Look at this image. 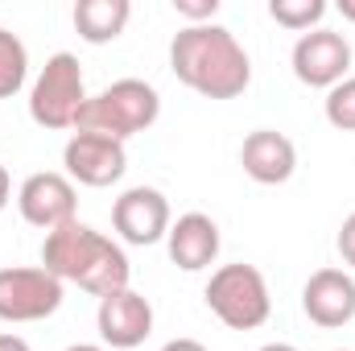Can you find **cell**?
Returning <instances> with one entry per match:
<instances>
[{
    "mask_svg": "<svg viewBox=\"0 0 355 351\" xmlns=\"http://www.w3.org/2000/svg\"><path fill=\"white\" fill-rule=\"evenodd\" d=\"M29 79V50L12 29H0V99H12Z\"/></svg>",
    "mask_w": 355,
    "mask_h": 351,
    "instance_id": "cell-16",
    "label": "cell"
},
{
    "mask_svg": "<svg viewBox=\"0 0 355 351\" xmlns=\"http://www.w3.org/2000/svg\"><path fill=\"white\" fill-rule=\"evenodd\" d=\"M240 166H244V174L252 178V182H261V186H281L297 170V149H293V141L285 132L257 128V132L244 137Z\"/></svg>",
    "mask_w": 355,
    "mask_h": 351,
    "instance_id": "cell-13",
    "label": "cell"
},
{
    "mask_svg": "<svg viewBox=\"0 0 355 351\" xmlns=\"http://www.w3.org/2000/svg\"><path fill=\"white\" fill-rule=\"evenodd\" d=\"M339 12H343L347 21H355V0H339Z\"/></svg>",
    "mask_w": 355,
    "mask_h": 351,
    "instance_id": "cell-24",
    "label": "cell"
},
{
    "mask_svg": "<svg viewBox=\"0 0 355 351\" xmlns=\"http://www.w3.org/2000/svg\"><path fill=\"white\" fill-rule=\"evenodd\" d=\"M268 17L293 33H310L327 17V0H268Z\"/></svg>",
    "mask_w": 355,
    "mask_h": 351,
    "instance_id": "cell-17",
    "label": "cell"
},
{
    "mask_svg": "<svg viewBox=\"0 0 355 351\" xmlns=\"http://www.w3.org/2000/svg\"><path fill=\"white\" fill-rule=\"evenodd\" d=\"M335 244H339V257L355 268V211L343 219V228H339V240H335Z\"/></svg>",
    "mask_w": 355,
    "mask_h": 351,
    "instance_id": "cell-20",
    "label": "cell"
},
{
    "mask_svg": "<svg viewBox=\"0 0 355 351\" xmlns=\"http://www.w3.org/2000/svg\"><path fill=\"white\" fill-rule=\"evenodd\" d=\"M257 351H297L293 343H265V348H257Z\"/></svg>",
    "mask_w": 355,
    "mask_h": 351,
    "instance_id": "cell-25",
    "label": "cell"
},
{
    "mask_svg": "<svg viewBox=\"0 0 355 351\" xmlns=\"http://www.w3.org/2000/svg\"><path fill=\"white\" fill-rule=\"evenodd\" d=\"M302 310L314 327H347L355 318V277L347 268H318L302 289Z\"/></svg>",
    "mask_w": 355,
    "mask_h": 351,
    "instance_id": "cell-12",
    "label": "cell"
},
{
    "mask_svg": "<svg viewBox=\"0 0 355 351\" xmlns=\"http://www.w3.org/2000/svg\"><path fill=\"white\" fill-rule=\"evenodd\" d=\"M42 268L54 273L58 281H71L79 289H87L95 298H107L116 289H128L132 264L124 257V248L116 240H107L103 232H95L87 223H67L46 232L42 240Z\"/></svg>",
    "mask_w": 355,
    "mask_h": 351,
    "instance_id": "cell-2",
    "label": "cell"
},
{
    "mask_svg": "<svg viewBox=\"0 0 355 351\" xmlns=\"http://www.w3.org/2000/svg\"><path fill=\"white\" fill-rule=\"evenodd\" d=\"M62 306V281L42 264L0 268V318L4 323H42Z\"/></svg>",
    "mask_w": 355,
    "mask_h": 351,
    "instance_id": "cell-6",
    "label": "cell"
},
{
    "mask_svg": "<svg viewBox=\"0 0 355 351\" xmlns=\"http://www.w3.org/2000/svg\"><path fill=\"white\" fill-rule=\"evenodd\" d=\"M166 248H170V261L186 273H198L219 257V228L211 215L202 211H190L182 215L178 223H170V236H166Z\"/></svg>",
    "mask_w": 355,
    "mask_h": 351,
    "instance_id": "cell-14",
    "label": "cell"
},
{
    "mask_svg": "<svg viewBox=\"0 0 355 351\" xmlns=\"http://www.w3.org/2000/svg\"><path fill=\"white\" fill-rule=\"evenodd\" d=\"M170 71L178 83L207 99H236L252 83V62L248 50L236 42L232 29L223 25H186L170 42Z\"/></svg>",
    "mask_w": 355,
    "mask_h": 351,
    "instance_id": "cell-1",
    "label": "cell"
},
{
    "mask_svg": "<svg viewBox=\"0 0 355 351\" xmlns=\"http://www.w3.org/2000/svg\"><path fill=\"white\" fill-rule=\"evenodd\" d=\"M95 327H99V339H103L107 348L132 351L153 335V306H149V298L137 293V289H116V293L99 298Z\"/></svg>",
    "mask_w": 355,
    "mask_h": 351,
    "instance_id": "cell-11",
    "label": "cell"
},
{
    "mask_svg": "<svg viewBox=\"0 0 355 351\" xmlns=\"http://www.w3.org/2000/svg\"><path fill=\"white\" fill-rule=\"evenodd\" d=\"M174 12L186 17L190 25H211L219 12V0H174Z\"/></svg>",
    "mask_w": 355,
    "mask_h": 351,
    "instance_id": "cell-19",
    "label": "cell"
},
{
    "mask_svg": "<svg viewBox=\"0 0 355 351\" xmlns=\"http://www.w3.org/2000/svg\"><path fill=\"white\" fill-rule=\"evenodd\" d=\"M170 203L162 190L153 186H128L116 203H112V228L120 232L124 244H137V248H149L157 240L170 236Z\"/></svg>",
    "mask_w": 355,
    "mask_h": 351,
    "instance_id": "cell-10",
    "label": "cell"
},
{
    "mask_svg": "<svg viewBox=\"0 0 355 351\" xmlns=\"http://www.w3.org/2000/svg\"><path fill=\"white\" fill-rule=\"evenodd\" d=\"M67 351H107V348H99V343H75V348H67Z\"/></svg>",
    "mask_w": 355,
    "mask_h": 351,
    "instance_id": "cell-26",
    "label": "cell"
},
{
    "mask_svg": "<svg viewBox=\"0 0 355 351\" xmlns=\"http://www.w3.org/2000/svg\"><path fill=\"white\" fill-rule=\"evenodd\" d=\"M132 17V4L128 0H79L75 4V29L79 37L91 46H103V42H116L124 33Z\"/></svg>",
    "mask_w": 355,
    "mask_h": 351,
    "instance_id": "cell-15",
    "label": "cell"
},
{
    "mask_svg": "<svg viewBox=\"0 0 355 351\" xmlns=\"http://www.w3.org/2000/svg\"><path fill=\"white\" fill-rule=\"evenodd\" d=\"M322 112H327L331 128H339V132H355V75H347L343 83H335V87L327 91Z\"/></svg>",
    "mask_w": 355,
    "mask_h": 351,
    "instance_id": "cell-18",
    "label": "cell"
},
{
    "mask_svg": "<svg viewBox=\"0 0 355 351\" xmlns=\"http://www.w3.org/2000/svg\"><path fill=\"white\" fill-rule=\"evenodd\" d=\"M0 351H29V343L21 335H0Z\"/></svg>",
    "mask_w": 355,
    "mask_h": 351,
    "instance_id": "cell-22",
    "label": "cell"
},
{
    "mask_svg": "<svg viewBox=\"0 0 355 351\" xmlns=\"http://www.w3.org/2000/svg\"><path fill=\"white\" fill-rule=\"evenodd\" d=\"M162 116V95L153 83L145 79H116L112 87H103L99 95H87L79 120H75V132H103V137H116V141H128L145 128H153Z\"/></svg>",
    "mask_w": 355,
    "mask_h": 351,
    "instance_id": "cell-3",
    "label": "cell"
},
{
    "mask_svg": "<svg viewBox=\"0 0 355 351\" xmlns=\"http://www.w3.org/2000/svg\"><path fill=\"white\" fill-rule=\"evenodd\" d=\"M62 166H67V178L79 182V186H112L120 182L124 170H128V153H124V141L116 137H103V132H71L67 149H62Z\"/></svg>",
    "mask_w": 355,
    "mask_h": 351,
    "instance_id": "cell-8",
    "label": "cell"
},
{
    "mask_svg": "<svg viewBox=\"0 0 355 351\" xmlns=\"http://www.w3.org/2000/svg\"><path fill=\"white\" fill-rule=\"evenodd\" d=\"M207 306L211 314L232 327V331H257L265 327L272 314V298H268V281L257 264H223L211 273L207 281Z\"/></svg>",
    "mask_w": 355,
    "mask_h": 351,
    "instance_id": "cell-4",
    "label": "cell"
},
{
    "mask_svg": "<svg viewBox=\"0 0 355 351\" xmlns=\"http://www.w3.org/2000/svg\"><path fill=\"white\" fill-rule=\"evenodd\" d=\"M289 62H293L297 83L331 91L335 83H343L347 71H352V46H347V37L335 33V29H310V33H302V37L293 42Z\"/></svg>",
    "mask_w": 355,
    "mask_h": 351,
    "instance_id": "cell-9",
    "label": "cell"
},
{
    "mask_svg": "<svg viewBox=\"0 0 355 351\" xmlns=\"http://www.w3.org/2000/svg\"><path fill=\"white\" fill-rule=\"evenodd\" d=\"M8 194H12V178H8V170L0 166V211L8 207Z\"/></svg>",
    "mask_w": 355,
    "mask_h": 351,
    "instance_id": "cell-23",
    "label": "cell"
},
{
    "mask_svg": "<svg viewBox=\"0 0 355 351\" xmlns=\"http://www.w3.org/2000/svg\"><path fill=\"white\" fill-rule=\"evenodd\" d=\"M162 351H207V348H202L198 339H170Z\"/></svg>",
    "mask_w": 355,
    "mask_h": 351,
    "instance_id": "cell-21",
    "label": "cell"
},
{
    "mask_svg": "<svg viewBox=\"0 0 355 351\" xmlns=\"http://www.w3.org/2000/svg\"><path fill=\"white\" fill-rule=\"evenodd\" d=\"M17 207H21V219L42 228V232H54V228H67L79 219V194H75V182L58 170H42V174H29L17 190Z\"/></svg>",
    "mask_w": 355,
    "mask_h": 351,
    "instance_id": "cell-7",
    "label": "cell"
},
{
    "mask_svg": "<svg viewBox=\"0 0 355 351\" xmlns=\"http://www.w3.org/2000/svg\"><path fill=\"white\" fill-rule=\"evenodd\" d=\"M83 103H87V83H83L79 58L67 54V50L54 54V58H46L37 83H33V91H29V116H33V124L50 128V132L75 128Z\"/></svg>",
    "mask_w": 355,
    "mask_h": 351,
    "instance_id": "cell-5",
    "label": "cell"
},
{
    "mask_svg": "<svg viewBox=\"0 0 355 351\" xmlns=\"http://www.w3.org/2000/svg\"><path fill=\"white\" fill-rule=\"evenodd\" d=\"M335 351H347V348H335Z\"/></svg>",
    "mask_w": 355,
    "mask_h": 351,
    "instance_id": "cell-27",
    "label": "cell"
}]
</instances>
